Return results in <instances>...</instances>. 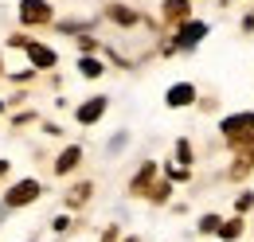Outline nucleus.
<instances>
[{
	"mask_svg": "<svg viewBox=\"0 0 254 242\" xmlns=\"http://www.w3.org/2000/svg\"><path fill=\"white\" fill-rule=\"evenodd\" d=\"M219 133L231 149H254V110L251 114H231V118L219 121Z\"/></svg>",
	"mask_w": 254,
	"mask_h": 242,
	"instance_id": "obj_1",
	"label": "nucleus"
},
{
	"mask_svg": "<svg viewBox=\"0 0 254 242\" xmlns=\"http://www.w3.org/2000/svg\"><path fill=\"white\" fill-rule=\"evenodd\" d=\"M203 35H207V24H203V20H188V24H180L176 35L164 43V55H176V51H191V47H199Z\"/></svg>",
	"mask_w": 254,
	"mask_h": 242,
	"instance_id": "obj_2",
	"label": "nucleus"
},
{
	"mask_svg": "<svg viewBox=\"0 0 254 242\" xmlns=\"http://www.w3.org/2000/svg\"><path fill=\"white\" fill-rule=\"evenodd\" d=\"M39 195H43V183H39V180H16L8 191H4V203L16 211V207H28V203H35Z\"/></svg>",
	"mask_w": 254,
	"mask_h": 242,
	"instance_id": "obj_3",
	"label": "nucleus"
},
{
	"mask_svg": "<svg viewBox=\"0 0 254 242\" xmlns=\"http://www.w3.org/2000/svg\"><path fill=\"white\" fill-rule=\"evenodd\" d=\"M51 4L47 0H20V24L24 28H43V24H51Z\"/></svg>",
	"mask_w": 254,
	"mask_h": 242,
	"instance_id": "obj_4",
	"label": "nucleus"
},
{
	"mask_svg": "<svg viewBox=\"0 0 254 242\" xmlns=\"http://www.w3.org/2000/svg\"><path fill=\"white\" fill-rule=\"evenodd\" d=\"M106 110H110V98H106V94H94V98H86V102L74 110V118H78V125H94V121H102Z\"/></svg>",
	"mask_w": 254,
	"mask_h": 242,
	"instance_id": "obj_5",
	"label": "nucleus"
},
{
	"mask_svg": "<svg viewBox=\"0 0 254 242\" xmlns=\"http://www.w3.org/2000/svg\"><path fill=\"white\" fill-rule=\"evenodd\" d=\"M160 16H164V24H168V28L188 24V20H191V0H164Z\"/></svg>",
	"mask_w": 254,
	"mask_h": 242,
	"instance_id": "obj_6",
	"label": "nucleus"
},
{
	"mask_svg": "<svg viewBox=\"0 0 254 242\" xmlns=\"http://www.w3.org/2000/svg\"><path fill=\"white\" fill-rule=\"evenodd\" d=\"M24 51H28V59H32L35 70H51V66H59V55H55L51 47L35 43V39H28V43H24Z\"/></svg>",
	"mask_w": 254,
	"mask_h": 242,
	"instance_id": "obj_7",
	"label": "nucleus"
},
{
	"mask_svg": "<svg viewBox=\"0 0 254 242\" xmlns=\"http://www.w3.org/2000/svg\"><path fill=\"white\" fill-rule=\"evenodd\" d=\"M153 183H157V164H153V160H145V164H141V172L129 180V195H145V199H149Z\"/></svg>",
	"mask_w": 254,
	"mask_h": 242,
	"instance_id": "obj_8",
	"label": "nucleus"
},
{
	"mask_svg": "<svg viewBox=\"0 0 254 242\" xmlns=\"http://www.w3.org/2000/svg\"><path fill=\"white\" fill-rule=\"evenodd\" d=\"M191 102H195V86H191V82H172L168 94H164V106H168V110H184Z\"/></svg>",
	"mask_w": 254,
	"mask_h": 242,
	"instance_id": "obj_9",
	"label": "nucleus"
},
{
	"mask_svg": "<svg viewBox=\"0 0 254 242\" xmlns=\"http://www.w3.org/2000/svg\"><path fill=\"white\" fill-rule=\"evenodd\" d=\"M78 164H82V149H78V145H66V149L59 152V160H55V176H70Z\"/></svg>",
	"mask_w": 254,
	"mask_h": 242,
	"instance_id": "obj_10",
	"label": "nucleus"
},
{
	"mask_svg": "<svg viewBox=\"0 0 254 242\" xmlns=\"http://www.w3.org/2000/svg\"><path fill=\"white\" fill-rule=\"evenodd\" d=\"M106 20H114L122 28H133V24H141V12H133L126 4H106Z\"/></svg>",
	"mask_w": 254,
	"mask_h": 242,
	"instance_id": "obj_11",
	"label": "nucleus"
},
{
	"mask_svg": "<svg viewBox=\"0 0 254 242\" xmlns=\"http://www.w3.org/2000/svg\"><path fill=\"white\" fill-rule=\"evenodd\" d=\"M78 74H82V78H102V74H106V62L94 59V55H82V59H78Z\"/></svg>",
	"mask_w": 254,
	"mask_h": 242,
	"instance_id": "obj_12",
	"label": "nucleus"
},
{
	"mask_svg": "<svg viewBox=\"0 0 254 242\" xmlns=\"http://www.w3.org/2000/svg\"><path fill=\"white\" fill-rule=\"evenodd\" d=\"M254 172V149H247L235 164H231V180H243V176H251Z\"/></svg>",
	"mask_w": 254,
	"mask_h": 242,
	"instance_id": "obj_13",
	"label": "nucleus"
},
{
	"mask_svg": "<svg viewBox=\"0 0 254 242\" xmlns=\"http://www.w3.org/2000/svg\"><path fill=\"white\" fill-rule=\"evenodd\" d=\"M239 235H243V215H235V219H223V223H219V239H223V242H235Z\"/></svg>",
	"mask_w": 254,
	"mask_h": 242,
	"instance_id": "obj_14",
	"label": "nucleus"
},
{
	"mask_svg": "<svg viewBox=\"0 0 254 242\" xmlns=\"http://www.w3.org/2000/svg\"><path fill=\"white\" fill-rule=\"evenodd\" d=\"M90 195H94V183H74V187L66 191V203H70V207H82Z\"/></svg>",
	"mask_w": 254,
	"mask_h": 242,
	"instance_id": "obj_15",
	"label": "nucleus"
},
{
	"mask_svg": "<svg viewBox=\"0 0 254 242\" xmlns=\"http://www.w3.org/2000/svg\"><path fill=\"white\" fill-rule=\"evenodd\" d=\"M168 195H172V183L157 180V183H153V191H149V203H168Z\"/></svg>",
	"mask_w": 254,
	"mask_h": 242,
	"instance_id": "obj_16",
	"label": "nucleus"
},
{
	"mask_svg": "<svg viewBox=\"0 0 254 242\" xmlns=\"http://www.w3.org/2000/svg\"><path fill=\"white\" fill-rule=\"evenodd\" d=\"M176 164H180V168H191V141L188 137L176 141Z\"/></svg>",
	"mask_w": 254,
	"mask_h": 242,
	"instance_id": "obj_17",
	"label": "nucleus"
},
{
	"mask_svg": "<svg viewBox=\"0 0 254 242\" xmlns=\"http://www.w3.org/2000/svg\"><path fill=\"white\" fill-rule=\"evenodd\" d=\"M188 176H191V168H180V164L164 168V180H168V183H180V180H188Z\"/></svg>",
	"mask_w": 254,
	"mask_h": 242,
	"instance_id": "obj_18",
	"label": "nucleus"
},
{
	"mask_svg": "<svg viewBox=\"0 0 254 242\" xmlns=\"http://www.w3.org/2000/svg\"><path fill=\"white\" fill-rule=\"evenodd\" d=\"M219 215H203V219H199V231H203V235H219Z\"/></svg>",
	"mask_w": 254,
	"mask_h": 242,
	"instance_id": "obj_19",
	"label": "nucleus"
},
{
	"mask_svg": "<svg viewBox=\"0 0 254 242\" xmlns=\"http://www.w3.org/2000/svg\"><path fill=\"white\" fill-rule=\"evenodd\" d=\"M235 211L239 215H247V211H254V191H243L239 199H235Z\"/></svg>",
	"mask_w": 254,
	"mask_h": 242,
	"instance_id": "obj_20",
	"label": "nucleus"
},
{
	"mask_svg": "<svg viewBox=\"0 0 254 242\" xmlns=\"http://www.w3.org/2000/svg\"><path fill=\"white\" fill-rule=\"evenodd\" d=\"M51 227H55V235H63V231H70V219H66V215H59Z\"/></svg>",
	"mask_w": 254,
	"mask_h": 242,
	"instance_id": "obj_21",
	"label": "nucleus"
},
{
	"mask_svg": "<svg viewBox=\"0 0 254 242\" xmlns=\"http://www.w3.org/2000/svg\"><path fill=\"white\" fill-rule=\"evenodd\" d=\"M102 242H122V235H118V227H106V235H102Z\"/></svg>",
	"mask_w": 254,
	"mask_h": 242,
	"instance_id": "obj_22",
	"label": "nucleus"
},
{
	"mask_svg": "<svg viewBox=\"0 0 254 242\" xmlns=\"http://www.w3.org/2000/svg\"><path fill=\"white\" fill-rule=\"evenodd\" d=\"M4 172H8V160H0V176H4Z\"/></svg>",
	"mask_w": 254,
	"mask_h": 242,
	"instance_id": "obj_23",
	"label": "nucleus"
},
{
	"mask_svg": "<svg viewBox=\"0 0 254 242\" xmlns=\"http://www.w3.org/2000/svg\"><path fill=\"white\" fill-rule=\"evenodd\" d=\"M122 242H141V239H122Z\"/></svg>",
	"mask_w": 254,
	"mask_h": 242,
	"instance_id": "obj_24",
	"label": "nucleus"
}]
</instances>
